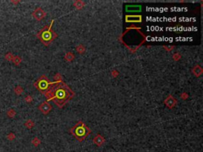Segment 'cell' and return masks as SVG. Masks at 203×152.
Returning <instances> with one entry per match:
<instances>
[{
  "mask_svg": "<svg viewBox=\"0 0 203 152\" xmlns=\"http://www.w3.org/2000/svg\"><path fill=\"white\" fill-rule=\"evenodd\" d=\"M73 95V92L63 83L51 85L49 90L46 92V96L49 99H53L54 102L59 107H62Z\"/></svg>",
  "mask_w": 203,
  "mask_h": 152,
  "instance_id": "obj_1",
  "label": "cell"
},
{
  "mask_svg": "<svg viewBox=\"0 0 203 152\" xmlns=\"http://www.w3.org/2000/svg\"><path fill=\"white\" fill-rule=\"evenodd\" d=\"M53 24V21L51 22V24L48 26H45L43 28L37 35L38 39L44 44V45H49L56 37V33L52 30V26Z\"/></svg>",
  "mask_w": 203,
  "mask_h": 152,
  "instance_id": "obj_2",
  "label": "cell"
},
{
  "mask_svg": "<svg viewBox=\"0 0 203 152\" xmlns=\"http://www.w3.org/2000/svg\"><path fill=\"white\" fill-rule=\"evenodd\" d=\"M71 132L79 141H82L90 134L91 130L82 122H79L71 129Z\"/></svg>",
  "mask_w": 203,
  "mask_h": 152,
  "instance_id": "obj_3",
  "label": "cell"
},
{
  "mask_svg": "<svg viewBox=\"0 0 203 152\" xmlns=\"http://www.w3.org/2000/svg\"><path fill=\"white\" fill-rule=\"evenodd\" d=\"M50 83L49 81L44 76H42L41 78H40L37 83H35L36 87L37 88L38 90H40L42 93H46L48 90H49L50 87Z\"/></svg>",
  "mask_w": 203,
  "mask_h": 152,
  "instance_id": "obj_4",
  "label": "cell"
},
{
  "mask_svg": "<svg viewBox=\"0 0 203 152\" xmlns=\"http://www.w3.org/2000/svg\"><path fill=\"white\" fill-rule=\"evenodd\" d=\"M46 14L44 11L41 9V8H37V9H36L34 11H33V17L36 19V20H41L43 19L44 17H45Z\"/></svg>",
  "mask_w": 203,
  "mask_h": 152,
  "instance_id": "obj_5",
  "label": "cell"
},
{
  "mask_svg": "<svg viewBox=\"0 0 203 152\" xmlns=\"http://www.w3.org/2000/svg\"><path fill=\"white\" fill-rule=\"evenodd\" d=\"M52 109V106H50V105L49 103H47V102H44L42 103L41 106H39V109L44 113V114H46L49 113Z\"/></svg>",
  "mask_w": 203,
  "mask_h": 152,
  "instance_id": "obj_6",
  "label": "cell"
},
{
  "mask_svg": "<svg viewBox=\"0 0 203 152\" xmlns=\"http://www.w3.org/2000/svg\"><path fill=\"white\" fill-rule=\"evenodd\" d=\"M126 21L128 22H133V21H141L140 16H126Z\"/></svg>",
  "mask_w": 203,
  "mask_h": 152,
  "instance_id": "obj_7",
  "label": "cell"
},
{
  "mask_svg": "<svg viewBox=\"0 0 203 152\" xmlns=\"http://www.w3.org/2000/svg\"><path fill=\"white\" fill-rule=\"evenodd\" d=\"M171 106L173 107L175 105V100L172 98V97H168V99L166 100V104H167V106H168V107L171 108Z\"/></svg>",
  "mask_w": 203,
  "mask_h": 152,
  "instance_id": "obj_8",
  "label": "cell"
},
{
  "mask_svg": "<svg viewBox=\"0 0 203 152\" xmlns=\"http://www.w3.org/2000/svg\"><path fill=\"white\" fill-rule=\"evenodd\" d=\"M126 10L128 11H139L140 10V6H127Z\"/></svg>",
  "mask_w": 203,
  "mask_h": 152,
  "instance_id": "obj_9",
  "label": "cell"
},
{
  "mask_svg": "<svg viewBox=\"0 0 203 152\" xmlns=\"http://www.w3.org/2000/svg\"><path fill=\"white\" fill-rule=\"evenodd\" d=\"M13 62L14 63V64H16V65H18L19 63H20V62H21V58L19 57V56H14V58H13Z\"/></svg>",
  "mask_w": 203,
  "mask_h": 152,
  "instance_id": "obj_10",
  "label": "cell"
},
{
  "mask_svg": "<svg viewBox=\"0 0 203 152\" xmlns=\"http://www.w3.org/2000/svg\"><path fill=\"white\" fill-rule=\"evenodd\" d=\"M14 91H15V93H17V94H21V93L23 91V89H22L21 86H17V87L15 88Z\"/></svg>",
  "mask_w": 203,
  "mask_h": 152,
  "instance_id": "obj_11",
  "label": "cell"
},
{
  "mask_svg": "<svg viewBox=\"0 0 203 152\" xmlns=\"http://www.w3.org/2000/svg\"><path fill=\"white\" fill-rule=\"evenodd\" d=\"M8 113V116H10V117H13V116L15 115V112H14L13 109H10V111H8V113Z\"/></svg>",
  "mask_w": 203,
  "mask_h": 152,
  "instance_id": "obj_12",
  "label": "cell"
},
{
  "mask_svg": "<svg viewBox=\"0 0 203 152\" xmlns=\"http://www.w3.org/2000/svg\"><path fill=\"white\" fill-rule=\"evenodd\" d=\"M13 58H14V56L12 55L11 53H8V54L6 55V59L8 60H13Z\"/></svg>",
  "mask_w": 203,
  "mask_h": 152,
  "instance_id": "obj_13",
  "label": "cell"
},
{
  "mask_svg": "<svg viewBox=\"0 0 203 152\" xmlns=\"http://www.w3.org/2000/svg\"><path fill=\"white\" fill-rule=\"evenodd\" d=\"M7 138H8V139H10V140H13V139L14 138V135L11 133V134H10V135L7 136Z\"/></svg>",
  "mask_w": 203,
  "mask_h": 152,
  "instance_id": "obj_14",
  "label": "cell"
}]
</instances>
